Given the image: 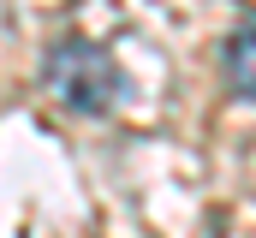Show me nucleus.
<instances>
[{
    "mask_svg": "<svg viewBox=\"0 0 256 238\" xmlns=\"http://www.w3.org/2000/svg\"><path fill=\"white\" fill-rule=\"evenodd\" d=\"M42 84H48V96L60 102L66 114L78 119H102L120 108V96H126V72H120V60L108 54V48H96V42H84V36H66L48 48L42 60Z\"/></svg>",
    "mask_w": 256,
    "mask_h": 238,
    "instance_id": "f257e3e1",
    "label": "nucleus"
},
{
    "mask_svg": "<svg viewBox=\"0 0 256 238\" xmlns=\"http://www.w3.org/2000/svg\"><path fill=\"white\" fill-rule=\"evenodd\" d=\"M220 66L238 102H256V12H238V24L220 42Z\"/></svg>",
    "mask_w": 256,
    "mask_h": 238,
    "instance_id": "f03ea898",
    "label": "nucleus"
}]
</instances>
